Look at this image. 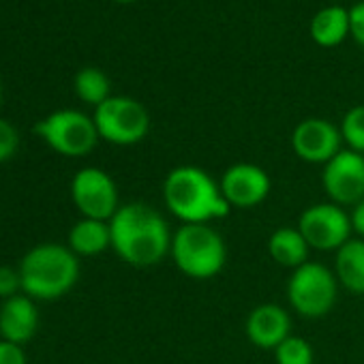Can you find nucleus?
Masks as SVG:
<instances>
[{"mask_svg":"<svg viewBox=\"0 0 364 364\" xmlns=\"http://www.w3.org/2000/svg\"><path fill=\"white\" fill-rule=\"evenodd\" d=\"M109 232L114 253L135 268L161 264L169 255L173 238L167 219L141 202L122 204L109 219Z\"/></svg>","mask_w":364,"mask_h":364,"instance_id":"f257e3e1","label":"nucleus"},{"mask_svg":"<svg viewBox=\"0 0 364 364\" xmlns=\"http://www.w3.org/2000/svg\"><path fill=\"white\" fill-rule=\"evenodd\" d=\"M165 208L182 223H213L230 215L221 185L198 165L173 167L163 182Z\"/></svg>","mask_w":364,"mask_h":364,"instance_id":"f03ea898","label":"nucleus"},{"mask_svg":"<svg viewBox=\"0 0 364 364\" xmlns=\"http://www.w3.org/2000/svg\"><path fill=\"white\" fill-rule=\"evenodd\" d=\"M22 291L33 300H56L69 294L80 279L77 255L58 242L33 247L20 264Z\"/></svg>","mask_w":364,"mask_h":364,"instance_id":"7ed1b4c3","label":"nucleus"},{"mask_svg":"<svg viewBox=\"0 0 364 364\" xmlns=\"http://www.w3.org/2000/svg\"><path fill=\"white\" fill-rule=\"evenodd\" d=\"M169 257L185 277L208 281L225 268L228 245L210 223H189L173 232Z\"/></svg>","mask_w":364,"mask_h":364,"instance_id":"20e7f679","label":"nucleus"},{"mask_svg":"<svg viewBox=\"0 0 364 364\" xmlns=\"http://www.w3.org/2000/svg\"><path fill=\"white\" fill-rule=\"evenodd\" d=\"M338 296V281L334 270L319 262H306L296 268L287 281V300L289 306L306 317L319 319L328 315Z\"/></svg>","mask_w":364,"mask_h":364,"instance_id":"39448f33","label":"nucleus"},{"mask_svg":"<svg viewBox=\"0 0 364 364\" xmlns=\"http://www.w3.org/2000/svg\"><path fill=\"white\" fill-rule=\"evenodd\" d=\"M35 133L63 156H86L95 150L99 137L97 124L90 116L77 109H58L37 122Z\"/></svg>","mask_w":364,"mask_h":364,"instance_id":"423d86ee","label":"nucleus"},{"mask_svg":"<svg viewBox=\"0 0 364 364\" xmlns=\"http://www.w3.org/2000/svg\"><path fill=\"white\" fill-rule=\"evenodd\" d=\"M99 137L114 146L139 144L150 131L148 109L131 97H109L92 116Z\"/></svg>","mask_w":364,"mask_h":364,"instance_id":"0eeeda50","label":"nucleus"},{"mask_svg":"<svg viewBox=\"0 0 364 364\" xmlns=\"http://www.w3.org/2000/svg\"><path fill=\"white\" fill-rule=\"evenodd\" d=\"M71 200L84 219L109 221L120 208L116 182L101 167H82L73 176Z\"/></svg>","mask_w":364,"mask_h":364,"instance_id":"6e6552de","label":"nucleus"},{"mask_svg":"<svg viewBox=\"0 0 364 364\" xmlns=\"http://www.w3.org/2000/svg\"><path fill=\"white\" fill-rule=\"evenodd\" d=\"M298 230L315 251H338L353 232L349 213L332 202L309 206L298 219Z\"/></svg>","mask_w":364,"mask_h":364,"instance_id":"1a4fd4ad","label":"nucleus"},{"mask_svg":"<svg viewBox=\"0 0 364 364\" xmlns=\"http://www.w3.org/2000/svg\"><path fill=\"white\" fill-rule=\"evenodd\" d=\"M321 185L336 206H355L364 200V154L343 148L323 165Z\"/></svg>","mask_w":364,"mask_h":364,"instance_id":"9d476101","label":"nucleus"},{"mask_svg":"<svg viewBox=\"0 0 364 364\" xmlns=\"http://www.w3.org/2000/svg\"><path fill=\"white\" fill-rule=\"evenodd\" d=\"M219 185L230 208L251 210L266 202L272 189V180L268 171L259 165L236 163L223 171Z\"/></svg>","mask_w":364,"mask_h":364,"instance_id":"9b49d317","label":"nucleus"},{"mask_svg":"<svg viewBox=\"0 0 364 364\" xmlns=\"http://www.w3.org/2000/svg\"><path fill=\"white\" fill-rule=\"evenodd\" d=\"M341 129L323 118H306L291 133V148L298 159L313 165H326L343 148Z\"/></svg>","mask_w":364,"mask_h":364,"instance_id":"f8f14e48","label":"nucleus"},{"mask_svg":"<svg viewBox=\"0 0 364 364\" xmlns=\"http://www.w3.org/2000/svg\"><path fill=\"white\" fill-rule=\"evenodd\" d=\"M291 317L289 313L272 302L255 306L247 317V338L264 351H274L291 332Z\"/></svg>","mask_w":364,"mask_h":364,"instance_id":"ddd939ff","label":"nucleus"},{"mask_svg":"<svg viewBox=\"0 0 364 364\" xmlns=\"http://www.w3.org/2000/svg\"><path fill=\"white\" fill-rule=\"evenodd\" d=\"M39 326V311L31 296L18 294L0 306V336L18 345L28 343Z\"/></svg>","mask_w":364,"mask_h":364,"instance_id":"4468645a","label":"nucleus"},{"mask_svg":"<svg viewBox=\"0 0 364 364\" xmlns=\"http://www.w3.org/2000/svg\"><path fill=\"white\" fill-rule=\"evenodd\" d=\"M334 274L341 287L349 294L364 296V240L349 238L334 259Z\"/></svg>","mask_w":364,"mask_h":364,"instance_id":"2eb2a0df","label":"nucleus"},{"mask_svg":"<svg viewBox=\"0 0 364 364\" xmlns=\"http://www.w3.org/2000/svg\"><path fill=\"white\" fill-rule=\"evenodd\" d=\"M268 253L270 257L285 268H300L302 264L311 262L309 253L311 247L304 240V236L300 234L298 228H279L270 234L268 238Z\"/></svg>","mask_w":364,"mask_h":364,"instance_id":"dca6fc26","label":"nucleus"},{"mask_svg":"<svg viewBox=\"0 0 364 364\" xmlns=\"http://www.w3.org/2000/svg\"><path fill=\"white\" fill-rule=\"evenodd\" d=\"M349 37V9L330 5L311 20V39L321 48H336Z\"/></svg>","mask_w":364,"mask_h":364,"instance_id":"f3484780","label":"nucleus"},{"mask_svg":"<svg viewBox=\"0 0 364 364\" xmlns=\"http://www.w3.org/2000/svg\"><path fill=\"white\" fill-rule=\"evenodd\" d=\"M112 247L109 221L80 219L69 232V249L77 257H95Z\"/></svg>","mask_w":364,"mask_h":364,"instance_id":"a211bd4d","label":"nucleus"},{"mask_svg":"<svg viewBox=\"0 0 364 364\" xmlns=\"http://www.w3.org/2000/svg\"><path fill=\"white\" fill-rule=\"evenodd\" d=\"M73 88H75V95L84 103L95 105V107H99L103 101H107L112 97L109 77L97 67H86V69L77 71V75L73 80Z\"/></svg>","mask_w":364,"mask_h":364,"instance_id":"6ab92c4d","label":"nucleus"},{"mask_svg":"<svg viewBox=\"0 0 364 364\" xmlns=\"http://www.w3.org/2000/svg\"><path fill=\"white\" fill-rule=\"evenodd\" d=\"M277 364H313V347L304 336L289 334L274 349Z\"/></svg>","mask_w":364,"mask_h":364,"instance_id":"aec40b11","label":"nucleus"},{"mask_svg":"<svg viewBox=\"0 0 364 364\" xmlns=\"http://www.w3.org/2000/svg\"><path fill=\"white\" fill-rule=\"evenodd\" d=\"M341 137L349 150L364 154V105L351 107L341 120Z\"/></svg>","mask_w":364,"mask_h":364,"instance_id":"412c9836","label":"nucleus"},{"mask_svg":"<svg viewBox=\"0 0 364 364\" xmlns=\"http://www.w3.org/2000/svg\"><path fill=\"white\" fill-rule=\"evenodd\" d=\"M20 146V135L11 122L0 118V163L9 161Z\"/></svg>","mask_w":364,"mask_h":364,"instance_id":"4be33fe9","label":"nucleus"},{"mask_svg":"<svg viewBox=\"0 0 364 364\" xmlns=\"http://www.w3.org/2000/svg\"><path fill=\"white\" fill-rule=\"evenodd\" d=\"M18 291H22V277L20 270L11 268V266H0V298H14L18 296Z\"/></svg>","mask_w":364,"mask_h":364,"instance_id":"5701e85b","label":"nucleus"},{"mask_svg":"<svg viewBox=\"0 0 364 364\" xmlns=\"http://www.w3.org/2000/svg\"><path fill=\"white\" fill-rule=\"evenodd\" d=\"M349 35L360 48H364V0L349 9Z\"/></svg>","mask_w":364,"mask_h":364,"instance_id":"b1692460","label":"nucleus"},{"mask_svg":"<svg viewBox=\"0 0 364 364\" xmlns=\"http://www.w3.org/2000/svg\"><path fill=\"white\" fill-rule=\"evenodd\" d=\"M0 364H26V351L22 345L0 338Z\"/></svg>","mask_w":364,"mask_h":364,"instance_id":"393cba45","label":"nucleus"},{"mask_svg":"<svg viewBox=\"0 0 364 364\" xmlns=\"http://www.w3.org/2000/svg\"><path fill=\"white\" fill-rule=\"evenodd\" d=\"M349 219H351V230H353V232L364 240V200H362V202H358V204L351 208Z\"/></svg>","mask_w":364,"mask_h":364,"instance_id":"a878e982","label":"nucleus"},{"mask_svg":"<svg viewBox=\"0 0 364 364\" xmlns=\"http://www.w3.org/2000/svg\"><path fill=\"white\" fill-rule=\"evenodd\" d=\"M114 3H135V0H114Z\"/></svg>","mask_w":364,"mask_h":364,"instance_id":"bb28decb","label":"nucleus"},{"mask_svg":"<svg viewBox=\"0 0 364 364\" xmlns=\"http://www.w3.org/2000/svg\"><path fill=\"white\" fill-rule=\"evenodd\" d=\"M0 103H3V86H0Z\"/></svg>","mask_w":364,"mask_h":364,"instance_id":"cd10ccee","label":"nucleus"}]
</instances>
